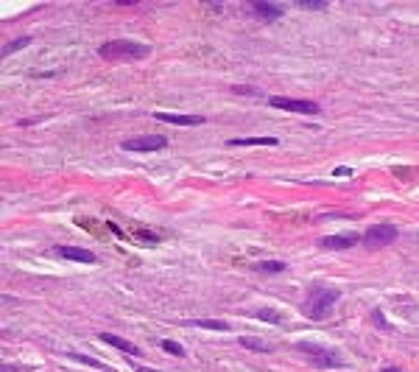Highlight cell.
<instances>
[{"label":"cell","mask_w":419,"mask_h":372,"mask_svg":"<svg viewBox=\"0 0 419 372\" xmlns=\"http://www.w3.org/2000/svg\"><path fill=\"white\" fill-rule=\"evenodd\" d=\"M98 56L112 59V62H118V59H143L148 56V45L134 42V39H112L98 48Z\"/></svg>","instance_id":"obj_1"},{"label":"cell","mask_w":419,"mask_h":372,"mask_svg":"<svg viewBox=\"0 0 419 372\" xmlns=\"http://www.w3.org/2000/svg\"><path fill=\"white\" fill-rule=\"evenodd\" d=\"M335 302H338V291L335 289H313L310 297L305 299V314H308L310 319H321V316H327V311H330Z\"/></svg>","instance_id":"obj_2"},{"label":"cell","mask_w":419,"mask_h":372,"mask_svg":"<svg viewBox=\"0 0 419 372\" xmlns=\"http://www.w3.org/2000/svg\"><path fill=\"white\" fill-rule=\"evenodd\" d=\"M296 350L305 353V356H313V364H316V367H330V369L344 367V361H341V356H338L335 350H324V347L310 344V341H299Z\"/></svg>","instance_id":"obj_3"},{"label":"cell","mask_w":419,"mask_h":372,"mask_svg":"<svg viewBox=\"0 0 419 372\" xmlns=\"http://www.w3.org/2000/svg\"><path fill=\"white\" fill-rule=\"evenodd\" d=\"M268 104L277 106L283 112H299V115H319V104L316 101H305V98H283V95H271Z\"/></svg>","instance_id":"obj_4"},{"label":"cell","mask_w":419,"mask_h":372,"mask_svg":"<svg viewBox=\"0 0 419 372\" xmlns=\"http://www.w3.org/2000/svg\"><path fill=\"white\" fill-rule=\"evenodd\" d=\"M165 146H168V137L162 135H143V137H131V140L121 143L123 151H159Z\"/></svg>","instance_id":"obj_5"},{"label":"cell","mask_w":419,"mask_h":372,"mask_svg":"<svg viewBox=\"0 0 419 372\" xmlns=\"http://www.w3.org/2000/svg\"><path fill=\"white\" fill-rule=\"evenodd\" d=\"M397 238V227L394 224H375L372 230H366V235H363V241L369 244V247H388V244Z\"/></svg>","instance_id":"obj_6"},{"label":"cell","mask_w":419,"mask_h":372,"mask_svg":"<svg viewBox=\"0 0 419 372\" xmlns=\"http://www.w3.org/2000/svg\"><path fill=\"white\" fill-rule=\"evenodd\" d=\"M251 11H254L257 17H263L266 23H274V20H280V17H283V6L266 3V0H254V3H251Z\"/></svg>","instance_id":"obj_7"},{"label":"cell","mask_w":419,"mask_h":372,"mask_svg":"<svg viewBox=\"0 0 419 372\" xmlns=\"http://www.w3.org/2000/svg\"><path fill=\"white\" fill-rule=\"evenodd\" d=\"M154 118L162 123H176V126H201L204 118L201 115H173V112H154Z\"/></svg>","instance_id":"obj_8"},{"label":"cell","mask_w":419,"mask_h":372,"mask_svg":"<svg viewBox=\"0 0 419 372\" xmlns=\"http://www.w3.org/2000/svg\"><path fill=\"white\" fill-rule=\"evenodd\" d=\"M358 241H361V235L350 232V235H327V238H321L319 244L324 249H350V247H355Z\"/></svg>","instance_id":"obj_9"},{"label":"cell","mask_w":419,"mask_h":372,"mask_svg":"<svg viewBox=\"0 0 419 372\" xmlns=\"http://www.w3.org/2000/svg\"><path fill=\"white\" fill-rule=\"evenodd\" d=\"M59 257H67V260H79V263H95V255L89 249H79V247H56L53 249Z\"/></svg>","instance_id":"obj_10"},{"label":"cell","mask_w":419,"mask_h":372,"mask_svg":"<svg viewBox=\"0 0 419 372\" xmlns=\"http://www.w3.org/2000/svg\"><path fill=\"white\" fill-rule=\"evenodd\" d=\"M101 341H106V344H112V347H118V350L129 353V356H140V347H137V344H131V341H126V339H121V336L101 333Z\"/></svg>","instance_id":"obj_11"},{"label":"cell","mask_w":419,"mask_h":372,"mask_svg":"<svg viewBox=\"0 0 419 372\" xmlns=\"http://www.w3.org/2000/svg\"><path fill=\"white\" fill-rule=\"evenodd\" d=\"M277 137H232V140H226V146H277Z\"/></svg>","instance_id":"obj_12"},{"label":"cell","mask_w":419,"mask_h":372,"mask_svg":"<svg viewBox=\"0 0 419 372\" xmlns=\"http://www.w3.org/2000/svg\"><path fill=\"white\" fill-rule=\"evenodd\" d=\"M193 327H204V331H229V322L226 319H196V322H188Z\"/></svg>","instance_id":"obj_13"},{"label":"cell","mask_w":419,"mask_h":372,"mask_svg":"<svg viewBox=\"0 0 419 372\" xmlns=\"http://www.w3.org/2000/svg\"><path fill=\"white\" fill-rule=\"evenodd\" d=\"M254 269H257V272H266V274H277V272H283V269H285V263L283 260H260Z\"/></svg>","instance_id":"obj_14"},{"label":"cell","mask_w":419,"mask_h":372,"mask_svg":"<svg viewBox=\"0 0 419 372\" xmlns=\"http://www.w3.org/2000/svg\"><path fill=\"white\" fill-rule=\"evenodd\" d=\"M241 344L249 347V350H257V353H271V344H266V341H257V339H249V336H241Z\"/></svg>","instance_id":"obj_15"},{"label":"cell","mask_w":419,"mask_h":372,"mask_svg":"<svg viewBox=\"0 0 419 372\" xmlns=\"http://www.w3.org/2000/svg\"><path fill=\"white\" fill-rule=\"evenodd\" d=\"M162 350H165V353H171V356H176V358H182V356H184V347H182V344H176V341H171V339H165V341H162Z\"/></svg>","instance_id":"obj_16"},{"label":"cell","mask_w":419,"mask_h":372,"mask_svg":"<svg viewBox=\"0 0 419 372\" xmlns=\"http://www.w3.org/2000/svg\"><path fill=\"white\" fill-rule=\"evenodd\" d=\"M70 358H76V361H81V364H87V367H95V369H104V364L101 361H95V358H89V356H79V353H70ZM106 372V369H104Z\"/></svg>","instance_id":"obj_17"},{"label":"cell","mask_w":419,"mask_h":372,"mask_svg":"<svg viewBox=\"0 0 419 372\" xmlns=\"http://www.w3.org/2000/svg\"><path fill=\"white\" fill-rule=\"evenodd\" d=\"M28 42H31V37H20V39H14V42H9V45L3 48V56L6 53H11V51H20V48H26Z\"/></svg>","instance_id":"obj_18"},{"label":"cell","mask_w":419,"mask_h":372,"mask_svg":"<svg viewBox=\"0 0 419 372\" xmlns=\"http://www.w3.org/2000/svg\"><path fill=\"white\" fill-rule=\"evenodd\" d=\"M251 316H257V319H266V322H274V325H277V322H283V316L274 314V311H254Z\"/></svg>","instance_id":"obj_19"},{"label":"cell","mask_w":419,"mask_h":372,"mask_svg":"<svg viewBox=\"0 0 419 372\" xmlns=\"http://www.w3.org/2000/svg\"><path fill=\"white\" fill-rule=\"evenodd\" d=\"M335 177H352V171H350V168H346V165H338V168H335Z\"/></svg>","instance_id":"obj_20"},{"label":"cell","mask_w":419,"mask_h":372,"mask_svg":"<svg viewBox=\"0 0 419 372\" xmlns=\"http://www.w3.org/2000/svg\"><path fill=\"white\" fill-rule=\"evenodd\" d=\"M299 6H302V9H324V3H305V0Z\"/></svg>","instance_id":"obj_21"},{"label":"cell","mask_w":419,"mask_h":372,"mask_svg":"<svg viewBox=\"0 0 419 372\" xmlns=\"http://www.w3.org/2000/svg\"><path fill=\"white\" fill-rule=\"evenodd\" d=\"M383 372H403V369H397V367H386Z\"/></svg>","instance_id":"obj_22"},{"label":"cell","mask_w":419,"mask_h":372,"mask_svg":"<svg viewBox=\"0 0 419 372\" xmlns=\"http://www.w3.org/2000/svg\"><path fill=\"white\" fill-rule=\"evenodd\" d=\"M137 372H157V369H148V367H140V369H137Z\"/></svg>","instance_id":"obj_23"},{"label":"cell","mask_w":419,"mask_h":372,"mask_svg":"<svg viewBox=\"0 0 419 372\" xmlns=\"http://www.w3.org/2000/svg\"><path fill=\"white\" fill-rule=\"evenodd\" d=\"M3 372H14V369H11V367H3Z\"/></svg>","instance_id":"obj_24"}]
</instances>
